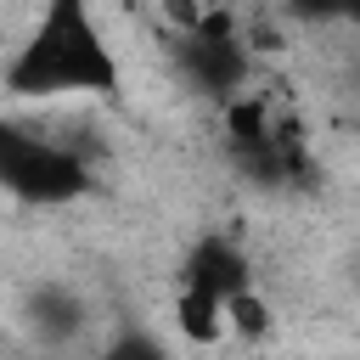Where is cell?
<instances>
[{
    "label": "cell",
    "instance_id": "obj_2",
    "mask_svg": "<svg viewBox=\"0 0 360 360\" xmlns=\"http://www.w3.org/2000/svg\"><path fill=\"white\" fill-rule=\"evenodd\" d=\"M225 158L259 191H287L315 174L298 112L287 101H276L270 90H242L225 107Z\"/></svg>",
    "mask_w": 360,
    "mask_h": 360
},
{
    "label": "cell",
    "instance_id": "obj_1",
    "mask_svg": "<svg viewBox=\"0 0 360 360\" xmlns=\"http://www.w3.org/2000/svg\"><path fill=\"white\" fill-rule=\"evenodd\" d=\"M118 51L107 45L101 22L79 0H51L28 39L0 68V90L17 101H56V96H96L118 101Z\"/></svg>",
    "mask_w": 360,
    "mask_h": 360
},
{
    "label": "cell",
    "instance_id": "obj_6",
    "mask_svg": "<svg viewBox=\"0 0 360 360\" xmlns=\"http://www.w3.org/2000/svg\"><path fill=\"white\" fill-rule=\"evenodd\" d=\"M22 326H28V338H34L39 349H62V343H73V338L90 326V304H84L79 287H68V281H39V287H28V298H22Z\"/></svg>",
    "mask_w": 360,
    "mask_h": 360
},
{
    "label": "cell",
    "instance_id": "obj_4",
    "mask_svg": "<svg viewBox=\"0 0 360 360\" xmlns=\"http://www.w3.org/2000/svg\"><path fill=\"white\" fill-rule=\"evenodd\" d=\"M174 22L180 34L169 39V62L180 84L225 112L253 84V45L236 34L231 11H174Z\"/></svg>",
    "mask_w": 360,
    "mask_h": 360
},
{
    "label": "cell",
    "instance_id": "obj_5",
    "mask_svg": "<svg viewBox=\"0 0 360 360\" xmlns=\"http://www.w3.org/2000/svg\"><path fill=\"white\" fill-rule=\"evenodd\" d=\"M253 287V264L242 253L236 236L225 231H208L186 248L180 259V281H174V321H180V338L191 343H219L225 338V304L236 292Z\"/></svg>",
    "mask_w": 360,
    "mask_h": 360
},
{
    "label": "cell",
    "instance_id": "obj_7",
    "mask_svg": "<svg viewBox=\"0 0 360 360\" xmlns=\"http://www.w3.org/2000/svg\"><path fill=\"white\" fill-rule=\"evenodd\" d=\"M96 360H174V354H169V343H163L158 332H146V326H118V332L101 343Z\"/></svg>",
    "mask_w": 360,
    "mask_h": 360
},
{
    "label": "cell",
    "instance_id": "obj_8",
    "mask_svg": "<svg viewBox=\"0 0 360 360\" xmlns=\"http://www.w3.org/2000/svg\"><path fill=\"white\" fill-rule=\"evenodd\" d=\"M225 332H242V338H264L270 332V309H264V298L253 287L225 304Z\"/></svg>",
    "mask_w": 360,
    "mask_h": 360
},
{
    "label": "cell",
    "instance_id": "obj_3",
    "mask_svg": "<svg viewBox=\"0 0 360 360\" xmlns=\"http://www.w3.org/2000/svg\"><path fill=\"white\" fill-rule=\"evenodd\" d=\"M0 191L22 208H68L96 191V169L62 135L0 112Z\"/></svg>",
    "mask_w": 360,
    "mask_h": 360
}]
</instances>
